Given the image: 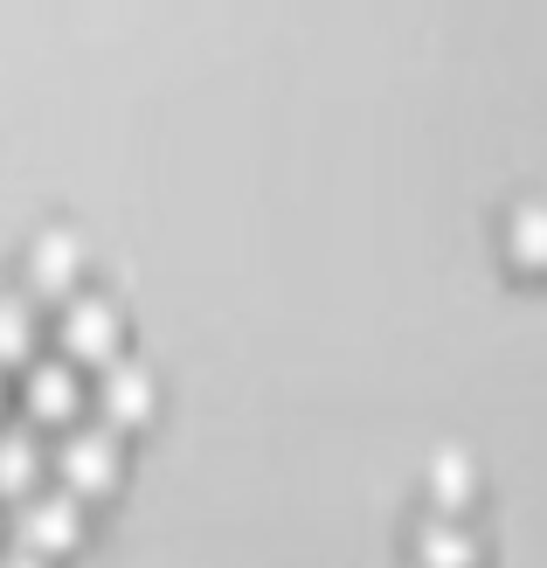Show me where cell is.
Listing matches in <instances>:
<instances>
[{
  "mask_svg": "<svg viewBox=\"0 0 547 568\" xmlns=\"http://www.w3.org/2000/svg\"><path fill=\"white\" fill-rule=\"evenodd\" d=\"M0 347H21V312L0 305Z\"/></svg>",
  "mask_w": 547,
  "mask_h": 568,
  "instance_id": "obj_1",
  "label": "cell"
}]
</instances>
